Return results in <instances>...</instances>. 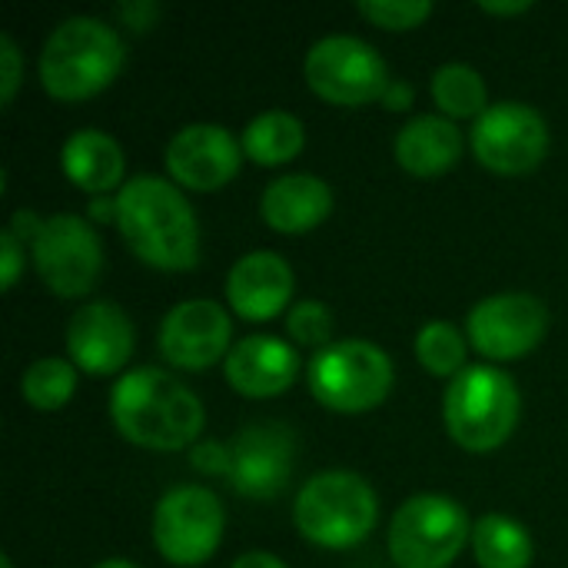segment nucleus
Masks as SVG:
<instances>
[{
    "mask_svg": "<svg viewBox=\"0 0 568 568\" xmlns=\"http://www.w3.org/2000/svg\"><path fill=\"white\" fill-rule=\"evenodd\" d=\"M116 230L126 250L153 270L190 273L200 263V220L173 180L130 176L116 190Z\"/></svg>",
    "mask_w": 568,
    "mask_h": 568,
    "instance_id": "obj_1",
    "label": "nucleus"
},
{
    "mask_svg": "<svg viewBox=\"0 0 568 568\" xmlns=\"http://www.w3.org/2000/svg\"><path fill=\"white\" fill-rule=\"evenodd\" d=\"M110 419L140 449L180 453L200 439L206 409L180 376L160 366H136L113 383Z\"/></svg>",
    "mask_w": 568,
    "mask_h": 568,
    "instance_id": "obj_2",
    "label": "nucleus"
},
{
    "mask_svg": "<svg viewBox=\"0 0 568 568\" xmlns=\"http://www.w3.org/2000/svg\"><path fill=\"white\" fill-rule=\"evenodd\" d=\"M126 63V43L100 17L73 13L60 20L40 47V83L53 100H90L106 90Z\"/></svg>",
    "mask_w": 568,
    "mask_h": 568,
    "instance_id": "obj_3",
    "label": "nucleus"
},
{
    "mask_svg": "<svg viewBox=\"0 0 568 568\" xmlns=\"http://www.w3.org/2000/svg\"><path fill=\"white\" fill-rule=\"evenodd\" d=\"M519 416H523L519 386L506 369L493 363L466 366L446 386L443 423L453 443L463 446L466 453L499 449L516 433Z\"/></svg>",
    "mask_w": 568,
    "mask_h": 568,
    "instance_id": "obj_4",
    "label": "nucleus"
},
{
    "mask_svg": "<svg viewBox=\"0 0 568 568\" xmlns=\"http://www.w3.org/2000/svg\"><path fill=\"white\" fill-rule=\"evenodd\" d=\"M379 519L376 489L349 469H326L310 476L293 503L300 536L320 549H353L369 539Z\"/></svg>",
    "mask_w": 568,
    "mask_h": 568,
    "instance_id": "obj_5",
    "label": "nucleus"
},
{
    "mask_svg": "<svg viewBox=\"0 0 568 568\" xmlns=\"http://www.w3.org/2000/svg\"><path fill=\"white\" fill-rule=\"evenodd\" d=\"M310 393L333 413H369L386 403L396 383L389 353L373 339H336L306 366Z\"/></svg>",
    "mask_w": 568,
    "mask_h": 568,
    "instance_id": "obj_6",
    "label": "nucleus"
},
{
    "mask_svg": "<svg viewBox=\"0 0 568 568\" xmlns=\"http://www.w3.org/2000/svg\"><path fill=\"white\" fill-rule=\"evenodd\" d=\"M386 542L396 568H449L473 542V523L453 496L419 493L393 513Z\"/></svg>",
    "mask_w": 568,
    "mask_h": 568,
    "instance_id": "obj_7",
    "label": "nucleus"
},
{
    "mask_svg": "<svg viewBox=\"0 0 568 568\" xmlns=\"http://www.w3.org/2000/svg\"><path fill=\"white\" fill-rule=\"evenodd\" d=\"M30 260L53 296L83 300L103 276V240L87 216L53 213L40 220L30 240Z\"/></svg>",
    "mask_w": 568,
    "mask_h": 568,
    "instance_id": "obj_8",
    "label": "nucleus"
},
{
    "mask_svg": "<svg viewBox=\"0 0 568 568\" xmlns=\"http://www.w3.org/2000/svg\"><path fill=\"white\" fill-rule=\"evenodd\" d=\"M310 90L336 106H366L383 97L389 87V67L383 53L353 33L320 37L303 60Z\"/></svg>",
    "mask_w": 568,
    "mask_h": 568,
    "instance_id": "obj_9",
    "label": "nucleus"
},
{
    "mask_svg": "<svg viewBox=\"0 0 568 568\" xmlns=\"http://www.w3.org/2000/svg\"><path fill=\"white\" fill-rule=\"evenodd\" d=\"M223 529L226 513L216 493L196 483L166 489L153 509V546L170 566L196 568L213 559Z\"/></svg>",
    "mask_w": 568,
    "mask_h": 568,
    "instance_id": "obj_10",
    "label": "nucleus"
},
{
    "mask_svg": "<svg viewBox=\"0 0 568 568\" xmlns=\"http://www.w3.org/2000/svg\"><path fill=\"white\" fill-rule=\"evenodd\" d=\"M549 143L552 136L546 116L523 100L489 103V110L479 120H473L469 130V146L476 160L503 176L532 173L546 160Z\"/></svg>",
    "mask_w": 568,
    "mask_h": 568,
    "instance_id": "obj_11",
    "label": "nucleus"
},
{
    "mask_svg": "<svg viewBox=\"0 0 568 568\" xmlns=\"http://www.w3.org/2000/svg\"><path fill=\"white\" fill-rule=\"evenodd\" d=\"M549 306L532 293H493L469 310L466 336L479 356L513 363L539 349L549 333Z\"/></svg>",
    "mask_w": 568,
    "mask_h": 568,
    "instance_id": "obj_12",
    "label": "nucleus"
},
{
    "mask_svg": "<svg viewBox=\"0 0 568 568\" xmlns=\"http://www.w3.org/2000/svg\"><path fill=\"white\" fill-rule=\"evenodd\" d=\"M156 346L173 369L203 373L230 356L233 320L213 300H183L163 316Z\"/></svg>",
    "mask_w": 568,
    "mask_h": 568,
    "instance_id": "obj_13",
    "label": "nucleus"
},
{
    "mask_svg": "<svg viewBox=\"0 0 568 568\" xmlns=\"http://www.w3.org/2000/svg\"><path fill=\"white\" fill-rule=\"evenodd\" d=\"M243 143L223 123H186L166 143V173L180 190H223L243 163Z\"/></svg>",
    "mask_w": 568,
    "mask_h": 568,
    "instance_id": "obj_14",
    "label": "nucleus"
},
{
    "mask_svg": "<svg viewBox=\"0 0 568 568\" xmlns=\"http://www.w3.org/2000/svg\"><path fill=\"white\" fill-rule=\"evenodd\" d=\"M296 466V436L283 423H253L226 446L230 486L246 499H273Z\"/></svg>",
    "mask_w": 568,
    "mask_h": 568,
    "instance_id": "obj_15",
    "label": "nucleus"
},
{
    "mask_svg": "<svg viewBox=\"0 0 568 568\" xmlns=\"http://www.w3.org/2000/svg\"><path fill=\"white\" fill-rule=\"evenodd\" d=\"M136 349V329L123 306L110 300L83 303L67 323V356L87 376H113L126 369Z\"/></svg>",
    "mask_w": 568,
    "mask_h": 568,
    "instance_id": "obj_16",
    "label": "nucleus"
},
{
    "mask_svg": "<svg viewBox=\"0 0 568 568\" xmlns=\"http://www.w3.org/2000/svg\"><path fill=\"white\" fill-rule=\"evenodd\" d=\"M296 273L290 260L273 250H253L226 273V303L246 323H270L290 313Z\"/></svg>",
    "mask_w": 568,
    "mask_h": 568,
    "instance_id": "obj_17",
    "label": "nucleus"
},
{
    "mask_svg": "<svg viewBox=\"0 0 568 568\" xmlns=\"http://www.w3.org/2000/svg\"><path fill=\"white\" fill-rule=\"evenodd\" d=\"M226 383L246 399H270L283 396L300 376V353L270 333H253L233 343L230 356L223 359Z\"/></svg>",
    "mask_w": 568,
    "mask_h": 568,
    "instance_id": "obj_18",
    "label": "nucleus"
},
{
    "mask_svg": "<svg viewBox=\"0 0 568 568\" xmlns=\"http://www.w3.org/2000/svg\"><path fill=\"white\" fill-rule=\"evenodd\" d=\"M333 213V190L316 173H286L260 196V216L276 233H310Z\"/></svg>",
    "mask_w": 568,
    "mask_h": 568,
    "instance_id": "obj_19",
    "label": "nucleus"
},
{
    "mask_svg": "<svg viewBox=\"0 0 568 568\" xmlns=\"http://www.w3.org/2000/svg\"><path fill=\"white\" fill-rule=\"evenodd\" d=\"M466 150V136L456 120L443 113H419L403 123L393 140L396 163L413 176H443L449 173Z\"/></svg>",
    "mask_w": 568,
    "mask_h": 568,
    "instance_id": "obj_20",
    "label": "nucleus"
},
{
    "mask_svg": "<svg viewBox=\"0 0 568 568\" xmlns=\"http://www.w3.org/2000/svg\"><path fill=\"white\" fill-rule=\"evenodd\" d=\"M60 166H63V176L87 196H103L126 183L123 146L106 130H97V126H80L63 140Z\"/></svg>",
    "mask_w": 568,
    "mask_h": 568,
    "instance_id": "obj_21",
    "label": "nucleus"
},
{
    "mask_svg": "<svg viewBox=\"0 0 568 568\" xmlns=\"http://www.w3.org/2000/svg\"><path fill=\"white\" fill-rule=\"evenodd\" d=\"M246 160L256 166H283L296 160L306 146V126L296 113L290 110H266L246 123L240 133Z\"/></svg>",
    "mask_w": 568,
    "mask_h": 568,
    "instance_id": "obj_22",
    "label": "nucleus"
},
{
    "mask_svg": "<svg viewBox=\"0 0 568 568\" xmlns=\"http://www.w3.org/2000/svg\"><path fill=\"white\" fill-rule=\"evenodd\" d=\"M473 556L479 568H529L536 546L519 519L489 513L473 526Z\"/></svg>",
    "mask_w": 568,
    "mask_h": 568,
    "instance_id": "obj_23",
    "label": "nucleus"
},
{
    "mask_svg": "<svg viewBox=\"0 0 568 568\" xmlns=\"http://www.w3.org/2000/svg\"><path fill=\"white\" fill-rule=\"evenodd\" d=\"M433 100L449 120H479L489 110V90L476 67L469 63H443L433 73Z\"/></svg>",
    "mask_w": 568,
    "mask_h": 568,
    "instance_id": "obj_24",
    "label": "nucleus"
},
{
    "mask_svg": "<svg viewBox=\"0 0 568 568\" xmlns=\"http://www.w3.org/2000/svg\"><path fill=\"white\" fill-rule=\"evenodd\" d=\"M77 383H80V369L70 359L43 356V359H33L23 369L20 396H23L27 406L40 409V413H57V409H63L73 399Z\"/></svg>",
    "mask_w": 568,
    "mask_h": 568,
    "instance_id": "obj_25",
    "label": "nucleus"
},
{
    "mask_svg": "<svg viewBox=\"0 0 568 568\" xmlns=\"http://www.w3.org/2000/svg\"><path fill=\"white\" fill-rule=\"evenodd\" d=\"M469 336L456 329L449 320H429L416 333V359L426 373L439 379H456L466 369Z\"/></svg>",
    "mask_w": 568,
    "mask_h": 568,
    "instance_id": "obj_26",
    "label": "nucleus"
},
{
    "mask_svg": "<svg viewBox=\"0 0 568 568\" xmlns=\"http://www.w3.org/2000/svg\"><path fill=\"white\" fill-rule=\"evenodd\" d=\"M336 329V316L326 303L320 300H296L286 313V333L296 346H310V349H326Z\"/></svg>",
    "mask_w": 568,
    "mask_h": 568,
    "instance_id": "obj_27",
    "label": "nucleus"
},
{
    "mask_svg": "<svg viewBox=\"0 0 568 568\" xmlns=\"http://www.w3.org/2000/svg\"><path fill=\"white\" fill-rule=\"evenodd\" d=\"M359 17L383 30H413L423 20H429L433 3L429 0H359Z\"/></svg>",
    "mask_w": 568,
    "mask_h": 568,
    "instance_id": "obj_28",
    "label": "nucleus"
},
{
    "mask_svg": "<svg viewBox=\"0 0 568 568\" xmlns=\"http://www.w3.org/2000/svg\"><path fill=\"white\" fill-rule=\"evenodd\" d=\"M23 83V53L10 33H0V103L10 106Z\"/></svg>",
    "mask_w": 568,
    "mask_h": 568,
    "instance_id": "obj_29",
    "label": "nucleus"
},
{
    "mask_svg": "<svg viewBox=\"0 0 568 568\" xmlns=\"http://www.w3.org/2000/svg\"><path fill=\"white\" fill-rule=\"evenodd\" d=\"M23 266H27V243L10 226H3L0 230V286L13 290Z\"/></svg>",
    "mask_w": 568,
    "mask_h": 568,
    "instance_id": "obj_30",
    "label": "nucleus"
},
{
    "mask_svg": "<svg viewBox=\"0 0 568 568\" xmlns=\"http://www.w3.org/2000/svg\"><path fill=\"white\" fill-rule=\"evenodd\" d=\"M379 103H383L386 110H393V113H403V110H409V106L416 103V87H413L406 77H393L389 87L383 90Z\"/></svg>",
    "mask_w": 568,
    "mask_h": 568,
    "instance_id": "obj_31",
    "label": "nucleus"
},
{
    "mask_svg": "<svg viewBox=\"0 0 568 568\" xmlns=\"http://www.w3.org/2000/svg\"><path fill=\"white\" fill-rule=\"evenodd\" d=\"M230 568H290L280 556L273 552H263V549H253V552H243L240 559H233Z\"/></svg>",
    "mask_w": 568,
    "mask_h": 568,
    "instance_id": "obj_32",
    "label": "nucleus"
},
{
    "mask_svg": "<svg viewBox=\"0 0 568 568\" xmlns=\"http://www.w3.org/2000/svg\"><path fill=\"white\" fill-rule=\"evenodd\" d=\"M479 7L496 17H516V13L532 10V0H479Z\"/></svg>",
    "mask_w": 568,
    "mask_h": 568,
    "instance_id": "obj_33",
    "label": "nucleus"
},
{
    "mask_svg": "<svg viewBox=\"0 0 568 568\" xmlns=\"http://www.w3.org/2000/svg\"><path fill=\"white\" fill-rule=\"evenodd\" d=\"M87 213H90V220L93 223H116V196L110 200L106 193L103 196H90V206H87Z\"/></svg>",
    "mask_w": 568,
    "mask_h": 568,
    "instance_id": "obj_34",
    "label": "nucleus"
},
{
    "mask_svg": "<svg viewBox=\"0 0 568 568\" xmlns=\"http://www.w3.org/2000/svg\"><path fill=\"white\" fill-rule=\"evenodd\" d=\"M93 568H140V566H133L130 559H103V562H97Z\"/></svg>",
    "mask_w": 568,
    "mask_h": 568,
    "instance_id": "obj_35",
    "label": "nucleus"
},
{
    "mask_svg": "<svg viewBox=\"0 0 568 568\" xmlns=\"http://www.w3.org/2000/svg\"><path fill=\"white\" fill-rule=\"evenodd\" d=\"M0 568H13V562H10V556H0Z\"/></svg>",
    "mask_w": 568,
    "mask_h": 568,
    "instance_id": "obj_36",
    "label": "nucleus"
}]
</instances>
